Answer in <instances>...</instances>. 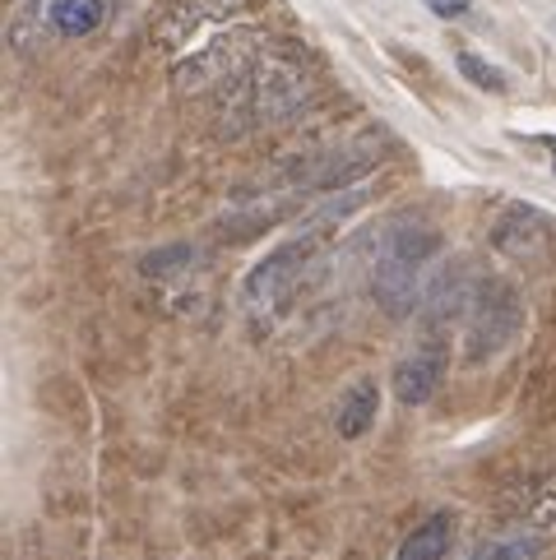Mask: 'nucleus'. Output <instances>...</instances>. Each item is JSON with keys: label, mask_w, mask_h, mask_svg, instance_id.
<instances>
[{"label": "nucleus", "mask_w": 556, "mask_h": 560, "mask_svg": "<svg viewBox=\"0 0 556 560\" xmlns=\"http://www.w3.org/2000/svg\"><path fill=\"white\" fill-rule=\"evenodd\" d=\"M232 107L246 112L251 126H278L306 107V74L292 61H255L232 79Z\"/></svg>", "instance_id": "1"}, {"label": "nucleus", "mask_w": 556, "mask_h": 560, "mask_svg": "<svg viewBox=\"0 0 556 560\" xmlns=\"http://www.w3.org/2000/svg\"><path fill=\"white\" fill-rule=\"evenodd\" d=\"M464 319H468L464 357L468 362H487V357L506 352L514 343V334L524 329V296L514 292V283L487 278V283H478V296H473Z\"/></svg>", "instance_id": "2"}, {"label": "nucleus", "mask_w": 556, "mask_h": 560, "mask_svg": "<svg viewBox=\"0 0 556 560\" xmlns=\"http://www.w3.org/2000/svg\"><path fill=\"white\" fill-rule=\"evenodd\" d=\"M306 259H311V242L302 236V242H283V246H274L260 265H255L246 273V283H242V296L251 306H269L278 302L292 283H297V273L306 269Z\"/></svg>", "instance_id": "3"}, {"label": "nucleus", "mask_w": 556, "mask_h": 560, "mask_svg": "<svg viewBox=\"0 0 556 560\" xmlns=\"http://www.w3.org/2000/svg\"><path fill=\"white\" fill-rule=\"evenodd\" d=\"M371 292L390 319H408L413 311H422V292H427L422 265H404V259H394V255H381L375 259V273H371Z\"/></svg>", "instance_id": "4"}, {"label": "nucleus", "mask_w": 556, "mask_h": 560, "mask_svg": "<svg viewBox=\"0 0 556 560\" xmlns=\"http://www.w3.org/2000/svg\"><path fill=\"white\" fill-rule=\"evenodd\" d=\"M246 47H251L246 33L218 37V43H209L205 51H195L186 66H176V89L200 93L209 84H228V74H236V70L246 66Z\"/></svg>", "instance_id": "5"}, {"label": "nucleus", "mask_w": 556, "mask_h": 560, "mask_svg": "<svg viewBox=\"0 0 556 560\" xmlns=\"http://www.w3.org/2000/svg\"><path fill=\"white\" fill-rule=\"evenodd\" d=\"M441 380H445V348L427 343V348H417L413 357H404V362L394 366L390 385H394V398H399V404L417 408V404H427V398L441 389Z\"/></svg>", "instance_id": "6"}, {"label": "nucleus", "mask_w": 556, "mask_h": 560, "mask_svg": "<svg viewBox=\"0 0 556 560\" xmlns=\"http://www.w3.org/2000/svg\"><path fill=\"white\" fill-rule=\"evenodd\" d=\"M547 236H552V223L538 213V209H529V205H514L501 223L491 228V246L510 255V259H533L543 246H547Z\"/></svg>", "instance_id": "7"}, {"label": "nucleus", "mask_w": 556, "mask_h": 560, "mask_svg": "<svg viewBox=\"0 0 556 560\" xmlns=\"http://www.w3.org/2000/svg\"><path fill=\"white\" fill-rule=\"evenodd\" d=\"M246 0H182L167 19H163V28L153 33V43L158 47H186L195 33H200L205 24H218V19H228V14H236Z\"/></svg>", "instance_id": "8"}, {"label": "nucleus", "mask_w": 556, "mask_h": 560, "mask_svg": "<svg viewBox=\"0 0 556 560\" xmlns=\"http://www.w3.org/2000/svg\"><path fill=\"white\" fill-rule=\"evenodd\" d=\"M473 296H478V283L464 273V269H445L427 278V292H422V315L431 319V325H445V319H460L468 315Z\"/></svg>", "instance_id": "9"}, {"label": "nucleus", "mask_w": 556, "mask_h": 560, "mask_svg": "<svg viewBox=\"0 0 556 560\" xmlns=\"http://www.w3.org/2000/svg\"><path fill=\"white\" fill-rule=\"evenodd\" d=\"M375 412H381V389H375V380H357V385L344 389L339 408H334V431L344 440H362L375 427Z\"/></svg>", "instance_id": "10"}, {"label": "nucleus", "mask_w": 556, "mask_h": 560, "mask_svg": "<svg viewBox=\"0 0 556 560\" xmlns=\"http://www.w3.org/2000/svg\"><path fill=\"white\" fill-rule=\"evenodd\" d=\"M450 542H454L450 514H436V518H427L422 528L408 533V542L399 547V556H394V560H445Z\"/></svg>", "instance_id": "11"}, {"label": "nucleus", "mask_w": 556, "mask_h": 560, "mask_svg": "<svg viewBox=\"0 0 556 560\" xmlns=\"http://www.w3.org/2000/svg\"><path fill=\"white\" fill-rule=\"evenodd\" d=\"M436 250H441V236H436L431 228H417V223L394 228L385 236V246H381V255H394V259H404V265H427Z\"/></svg>", "instance_id": "12"}, {"label": "nucleus", "mask_w": 556, "mask_h": 560, "mask_svg": "<svg viewBox=\"0 0 556 560\" xmlns=\"http://www.w3.org/2000/svg\"><path fill=\"white\" fill-rule=\"evenodd\" d=\"M47 19L61 37H84L103 24V0H51Z\"/></svg>", "instance_id": "13"}, {"label": "nucleus", "mask_w": 556, "mask_h": 560, "mask_svg": "<svg viewBox=\"0 0 556 560\" xmlns=\"http://www.w3.org/2000/svg\"><path fill=\"white\" fill-rule=\"evenodd\" d=\"M195 265V246H163V250H149L144 259H139V269H144L149 278H172V273H186Z\"/></svg>", "instance_id": "14"}, {"label": "nucleus", "mask_w": 556, "mask_h": 560, "mask_svg": "<svg viewBox=\"0 0 556 560\" xmlns=\"http://www.w3.org/2000/svg\"><path fill=\"white\" fill-rule=\"evenodd\" d=\"M460 74L468 79V84L487 89V93H506V89H510V79L496 70V66H487L483 56H473V51H460Z\"/></svg>", "instance_id": "15"}, {"label": "nucleus", "mask_w": 556, "mask_h": 560, "mask_svg": "<svg viewBox=\"0 0 556 560\" xmlns=\"http://www.w3.org/2000/svg\"><path fill=\"white\" fill-rule=\"evenodd\" d=\"M538 556V537H510V542H483L473 560H533Z\"/></svg>", "instance_id": "16"}, {"label": "nucleus", "mask_w": 556, "mask_h": 560, "mask_svg": "<svg viewBox=\"0 0 556 560\" xmlns=\"http://www.w3.org/2000/svg\"><path fill=\"white\" fill-rule=\"evenodd\" d=\"M529 518L538 528H556V477H543L529 495Z\"/></svg>", "instance_id": "17"}, {"label": "nucleus", "mask_w": 556, "mask_h": 560, "mask_svg": "<svg viewBox=\"0 0 556 560\" xmlns=\"http://www.w3.org/2000/svg\"><path fill=\"white\" fill-rule=\"evenodd\" d=\"M427 5L441 14V19H460V14H468V0H427Z\"/></svg>", "instance_id": "18"}, {"label": "nucleus", "mask_w": 556, "mask_h": 560, "mask_svg": "<svg viewBox=\"0 0 556 560\" xmlns=\"http://www.w3.org/2000/svg\"><path fill=\"white\" fill-rule=\"evenodd\" d=\"M543 144L552 149V167H556V135H547V139H543Z\"/></svg>", "instance_id": "19"}, {"label": "nucleus", "mask_w": 556, "mask_h": 560, "mask_svg": "<svg viewBox=\"0 0 556 560\" xmlns=\"http://www.w3.org/2000/svg\"><path fill=\"white\" fill-rule=\"evenodd\" d=\"M533 560H538V556H533Z\"/></svg>", "instance_id": "20"}]
</instances>
